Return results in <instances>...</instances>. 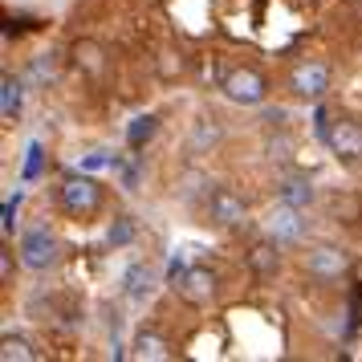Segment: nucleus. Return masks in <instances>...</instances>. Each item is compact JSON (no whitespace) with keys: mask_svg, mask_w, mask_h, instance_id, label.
Masks as SVG:
<instances>
[{"mask_svg":"<svg viewBox=\"0 0 362 362\" xmlns=\"http://www.w3.org/2000/svg\"><path fill=\"white\" fill-rule=\"evenodd\" d=\"M0 115L4 118L21 115V82L17 78H4V82H0Z\"/></svg>","mask_w":362,"mask_h":362,"instance_id":"ddd939ff","label":"nucleus"},{"mask_svg":"<svg viewBox=\"0 0 362 362\" xmlns=\"http://www.w3.org/2000/svg\"><path fill=\"white\" fill-rule=\"evenodd\" d=\"M245 216H248L245 199L232 196L228 187H220V192L212 196V220H216V224H224V228H236V224H245Z\"/></svg>","mask_w":362,"mask_h":362,"instance_id":"1a4fd4ad","label":"nucleus"},{"mask_svg":"<svg viewBox=\"0 0 362 362\" xmlns=\"http://www.w3.org/2000/svg\"><path fill=\"white\" fill-rule=\"evenodd\" d=\"M183 273H187V264H183L180 257H171V264H167V281H180Z\"/></svg>","mask_w":362,"mask_h":362,"instance_id":"412c9836","label":"nucleus"},{"mask_svg":"<svg viewBox=\"0 0 362 362\" xmlns=\"http://www.w3.org/2000/svg\"><path fill=\"white\" fill-rule=\"evenodd\" d=\"M155 127H159V118H155V115H139L131 127H127V143L139 151V147H143V143L151 139V134H155Z\"/></svg>","mask_w":362,"mask_h":362,"instance_id":"4468645a","label":"nucleus"},{"mask_svg":"<svg viewBox=\"0 0 362 362\" xmlns=\"http://www.w3.org/2000/svg\"><path fill=\"white\" fill-rule=\"evenodd\" d=\"M277 264H281V252L273 245H257L252 248V269H257V273H273Z\"/></svg>","mask_w":362,"mask_h":362,"instance_id":"dca6fc26","label":"nucleus"},{"mask_svg":"<svg viewBox=\"0 0 362 362\" xmlns=\"http://www.w3.org/2000/svg\"><path fill=\"white\" fill-rule=\"evenodd\" d=\"M17 204H21V192L4 199V220H0V228H4V232H13V216H17Z\"/></svg>","mask_w":362,"mask_h":362,"instance_id":"6ab92c4d","label":"nucleus"},{"mask_svg":"<svg viewBox=\"0 0 362 362\" xmlns=\"http://www.w3.org/2000/svg\"><path fill=\"white\" fill-rule=\"evenodd\" d=\"M281 199L285 204H293V208H310L313 204V187H310V180H285L281 183Z\"/></svg>","mask_w":362,"mask_h":362,"instance_id":"9b49d317","label":"nucleus"},{"mask_svg":"<svg viewBox=\"0 0 362 362\" xmlns=\"http://www.w3.org/2000/svg\"><path fill=\"white\" fill-rule=\"evenodd\" d=\"M264 228H269V236H273L277 245H289V240H301V232H305V220H301V208H293V204H285V199H281L277 208L269 212V220H264Z\"/></svg>","mask_w":362,"mask_h":362,"instance_id":"20e7f679","label":"nucleus"},{"mask_svg":"<svg viewBox=\"0 0 362 362\" xmlns=\"http://www.w3.org/2000/svg\"><path fill=\"white\" fill-rule=\"evenodd\" d=\"M326 147L334 151V155H342V159H362V127L358 122H350V118L329 122Z\"/></svg>","mask_w":362,"mask_h":362,"instance_id":"39448f33","label":"nucleus"},{"mask_svg":"<svg viewBox=\"0 0 362 362\" xmlns=\"http://www.w3.org/2000/svg\"><path fill=\"white\" fill-rule=\"evenodd\" d=\"M346 252L342 248H329V245H322V248H313L310 252V261H305V269H310V277H317V281H338L346 273Z\"/></svg>","mask_w":362,"mask_h":362,"instance_id":"0eeeda50","label":"nucleus"},{"mask_svg":"<svg viewBox=\"0 0 362 362\" xmlns=\"http://www.w3.org/2000/svg\"><path fill=\"white\" fill-rule=\"evenodd\" d=\"M37 171H41V143H29V159H25V180H37Z\"/></svg>","mask_w":362,"mask_h":362,"instance_id":"f3484780","label":"nucleus"},{"mask_svg":"<svg viewBox=\"0 0 362 362\" xmlns=\"http://www.w3.org/2000/svg\"><path fill=\"white\" fill-rule=\"evenodd\" d=\"M0 358H4V362H29V358H33V350H29V342H21V338L8 334V338L0 342Z\"/></svg>","mask_w":362,"mask_h":362,"instance_id":"2eb2a0df","label":"nucleus"},{"mask_svg":"<svg viewBox=\"0 0 362 362\" xmlns=\"http://www.w3.org/2000/svg\"><path fill=\"white\" fill-rule=\"evenodd\" d=\"M180 293L192 301V305H208L216 297V273L212 269H187L180 277Z\"/></svg>","mask_w":362,"mask_h":362,"instance_id":"6e6552de","label":"nucleus"},{"mask_svg":"<svg viewBox=\"0 0 362 362\" xmlns=\"http://www.w3.org/2000/svg\"><path fill=\"white\" fill-rule=\"evenodd\" d=\"M0 273H4V281L13 277V261H8V252H4V257H0Z\"/></svg>","mask_w":362,"mask_h":362,"instance_id":"4be33fe9","label":"nucleus"},{"mask_svg":"<svg viewBox=\"0 0 362 362\" xmlns=\"http://www.w3.org/2000/svg\"><path fill=\"white\" fill-rule=\"evenodd\" d=\"M62 204H66V212L82 216V212H94L102 204V187L90 175H69L66 183H62Z\"/></svg>","mask_w":362,"mask_h":362,"instance_id":"7ed1b4c3","label":"nucleus"},{"mask_svg":"<svg viewBox=\"0 0 362 362\" xmlns=\"http://www.w3.org/2000/svg\"><path fill=\"white\" fill-rule=\"evenodd\" d=\"M102 167H110V155H86L82 159V171H102Z\"/></svg>","mask_w":362,"mask_h":362,"instance_id":"aec40b11","label":"nucleus"},{"mask_svg":"<svg viewBox=\"0 0 362 362\" xmlns=\"http://www.w3.org/2000/svg\"><path fill=\"white\" fill-rule=\"evenodd\" d=\"M289 82H293V90L301 94V98H322V94L329 90V69L322 66V62H301Z\"/></svg>","mask_w":362,"mask_h":362,"instance_id":"423d86ee","label":"nucleus"},{"mask_svg":"<svg viewBox=\"0 0 362 362\" xmlns=\"http://www.w3.org/2000/svg\"><path fill=\"white\" fill-rule=\"evenodd\" d=\"M21 261L29 264V269H49L53 261H57V240H53L49 228H29L25 236H21Z\"/></svg>","mask_w":362,"mask_h":362,"instance_id":"f03ea898","label":"nucleus"},{"mask_svg":"<svg viewBox=\"0 0 362 362\" xmlns=\"http://www.w3.org/2000/svg\"><path fill=\"white\" fill-rule=\"evenodd\" d=\"M134 354H139V358H151V362L171 358V350H167V342L159 334H139V338H134Z\"/></svg>","mask_w":362,"mask_h":362,"instance_id":"f8f14e48","label":"nucleus"},{"mask_svg":"<svg viewBox=\"0 0 362 362\" xmlns=\"http://www.w3.org/2000/svg\"><path fill=\"white\" fill-rule=\"evenodd\" d=\"M122 285H127V297H134V301H143V297L155 289V273H151V264L134 261L127 273H122Z\"/></svg>","mask_w":362,"mask_h":362,"instance_id":"9d476101","label":"nucleus"},{"mask_svg":"<svg viewBox=\"0 0 362 362\" xmlns=\"http://www.w3.org/2000/svg\"><path fill=\"white\" fill-rule=\"evenodd\" d=\"M224 94H228V102H236V106H261L264 94H269V86H264V78L257 74V69H232L228 78H224Z\"/></svg>","mask_w":362,"mask_h":362,"instance_id":"f257e3e1","label":"nucleus"},{"mask_svg":"<svg viewBox=\"0 0 362 362\" xmlns=\"http://www.w3.org/2000/svg\"><path fill=\"white\" fill-rule=\"evenodd\" d=\"M134 236V224L131 220H118V224H110V245H127Z\"/></svg>","mask_w":362,"mask_h":362,"instance_id":"a211bd4d","label":"nucleus"}]
</instances>
